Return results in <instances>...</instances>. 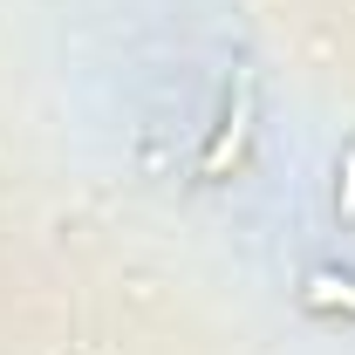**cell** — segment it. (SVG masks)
I'll list each match as a JSON object with an SVG mask.
<instances>
[{"label":"cell","instance_id":"2","mask_svg":"<svg viewBox=\"0 0 355 355\" xmlns=\"http://www.w3.org/2000/svg\"><path fill=\"white\" fill-rule=\"evenodd\" d=\"M239 137H246V96H239V103H232V116H225V130H219V144H212V150H205V171H212V178L225 171V157H239Z\"/></svg>","mask_w":355,"mask_h":355},{"label":"cell","instance_id":"3","mask_svg":"<svg viewBox=\"0 0 355 355\" xmlns=\"http://www.w3.org/2000/svg\"><path fill=\"white\" fill-rule=\"evenodd\" d=\"M335 205H342V219H355V150H342V184H335Z\"/></svg>","mask_w":355,"mask_h":355},{"label":"cell","instance_id":"1","mask_svg":"<svg viewBox=\"0 0 355 355\" xmlns=\"http://www.w3.org/2000/svg\"><path fill=\"white\" fill-rule=\"evenodd\" d=\"M308 301H314V308L355 314V280H349V273H314V280H308Z\"/></svg>","mask_w":355,"mask_h":355}]
</instances>
